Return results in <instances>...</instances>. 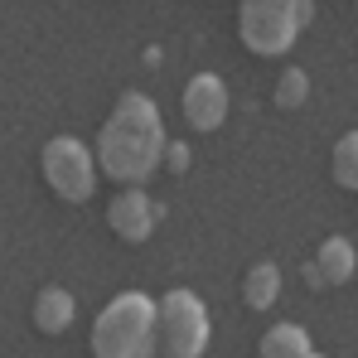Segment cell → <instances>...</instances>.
I'll return each instance as SVG.
<instances>
[{"label": "cell", "mask_w": 358, "mask_h": 358, "mask_svg": "<svg viewBox=\"0 0 358 358\" xmlns=\"http://www.w3.org/2000/svg\"><path fill=\"white\" fill-rule=\"evenodd\" d=\"M165 121H160V107L145 97V92H126L117 107H112V117L102 121V131H97V170L107 179H117L121 189H131V184H141L145 189V179L160 170V160H165Z\"/></svg>", "instance_id": "6da1fadb"}, {"label": "cell", "mask_w": 358, "mask_h": 358, "mask_svg": "<svg viewBox=\"0 0 358 358\" xmlns=\"http://www.w3.org/2000/svg\"><path fill=\"white\" fill-rule=\"evenodd\" d=\"M92 358H150L155 354V300L145 291H121L92 320Z\"/></svg>", "instance_id": "7a4b0ae2"}, {"label": "cell", "mask_w": 358, "mask_h": 358, "mask_svg": "<svg viewBox=\"0 0 358 358\" xmlns=\"http://www.w3.org/2000/svg\"><path fill=\"white\" fill-rule=\"evenodd\" d=\"M310 0H242L238 5V39L257 59H281L310 24Z\"/></svg>", "instance_id": "3957f363"}, {"label": "cell", "mask_w": 358, "mask_h": 358, "mask_svg": "<svg viewBox=\"0 0 358 358\" xmlns=\"http://www.w3.org/2000/svg\"><path fill=\"white\" fill-rule=\"evenodd\" d=\"M208 305L194 291H165L155 300V354L160 358H203L208 349Z\"/></svg>", "instance_id": "277c9868"}, {"label": "cell", "mask_w": 358, "mask_h": 358, "mask_svg": "<svg viewBox=\"0 0 358 358\" xmlns=\"http://www.w3.org/2000/svg\"><path fill=\"white\" fill-rule=\"evenodd\" d=\"M39 170L63 203H87L97 189V150L83 145L78 136H54L39 155Z\"/></svg>", "instance_id": "5b68a950"}, {"label": "cell", "mask_w": 358, "mask_h": 358, "mask_svg": "<svg viewBox=\"0 0 358 358\" xmlns=\"http://www.w3.org/2000/svg\"><path fill=\"white\" fill-rule=\"evenodd\" d=\"M107 223H112V233L121 242H145L155 233V223H160V203L141 184H131V189H121L117 199L107 203Z\"/></svg>", "instance_id": "8992f818"}, {"label": "cell", "mask_w": 358, "mask_h": 358, "mask_svg": "<svg viewBox=\"0 0 358 358\" xmlns=\"http://www.w3.org/2000/svg\"><path fill=\"white\" fill-rule=\"evenodd\" d=\"M179 107H184V121L194 131H218L228 121V83L218 73H194Z\"/></svg>", "instance_id": "52a82bcc"}, {"label": "cell", "mask_w": 358, "mask_h": 358, "mask_svg": "<svg viewBox=\"0 0 358 358\" xmlns=\"http://www.w3.org/2000/svg\"><path fill=\"white\" fill-rule=\"evenodd\" d=\"M73 315H78V300L68 296L63 286H44L34 296V329L39 334H63L73 324Z\"/></svg>", "instance_id": "ba28073f"}, {"label": "cell", "mask_w": 358, "mask_h": 358, "mask_svg": "<svg viewBox=\"0 0 358 358\" xmlns=\"http://www.w3.org/2000/svg\"><path fill=\"white\" fill-rule=\"evenodd\" d=\"M358 266V252L349 238H324L320 242V252H315V271H320V281L324 286H344L349 276H354Z\"/></svg>", "instance_id": "9c48e42d"}, {"label": "cell", "mask_w": 358, "mask_h": 358, "mask_svg": "<svg viewBox=\"0 0 358 358\" xmlns=\"http://www.w3.org/2000/svg\"><path fill=\"white\" fill-rule=\"evenodd\" d=\"M315 349H310V334L300 329V324H271L266 334H262V349H257V358H310Z\"/></svg>", "instance_id": "30bf717a"}, {"label": "cell", "mask_w": 358, "mask_h": 358, "mask_svg": "<svg viewBox=\"0 0 358 358\" xmlns=\"http://www.w3.org/2000/svg\"><path fill=\"white\" fill-rule=\"evenodd\" d=\"M276 296H281V271H276L271 262L252 266V271H247V281H242V300H247L252 310H271Z\"/></svg>", "instance_id": "8fae6325"}, {"label": "cell", "mask_w": 358, "mask_h": 358, "mask_svg": "<svg viewBox=\"0 0 358 358\" xmlns=\"http://www.w3.org/2000/svg\"><path fill=\"white\" fill-rule=\"evenodd\" d=\"M334 184L339 189H358V131H344L334 141Z\"/></svg>", "instance_id": "7c38bea8"}, {"label": "cell", "mask_w": 358, "mask_h": 358, "mask_svg": "<svg viewBox=\"0 0 358 358\" xmlns=\"http://www.w3.org/2000/svg\"><path fill=\"white\" fill-rule=\"evenodd\" d=\"M305 97H310V78H305L300 68H286V73L276 78V107L296 112V107H305Z\"/></svg>", "instance_id": "4fadbf2b"}, {"label": "cell", "mask_w": 358, "mask_h": 358, "mask_svg": "<svg viewBox=\"0 0 358 358\" xmlns=\"http://www.w3.org/2000/svg\"><path fill=\"white\" fill-rule=\"evenodd\" d=\"M165 165H170L175 175H184V170H189V145H179V141H170V145H165Z\"/></svg>", "instance_id": "5bb4252c"}, {"label": "cell", "mask_w": 358, "mask_h": 358, "mask_svg": "<svg viewBox=\"0 0 358 358\" xmlns=\"http://www.w3.org/2000/svg\"><path fill=\"white\" fill-rule=\"evenodd\" d=\"M305 281H310L315 291H324V281H320V271H315V262H305Z\"/></svg>", "instance_id": "9a60e30c"}, {"label": "cell", "mask_w": 358, "mask_h": 358, "mask_svg": "<svg viewBox=\"0 0 358 358\" xmlns=\"http://www.w3.org/2000/svg\"><path fill=\"white\" fill-rule=\"evenodd\" d=\"M310 358H324V354H310Z\"/></svg>", "instance_id": "2e32d148"}]
</instances>
